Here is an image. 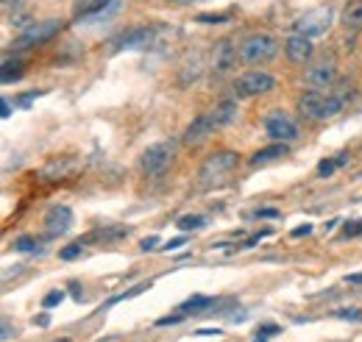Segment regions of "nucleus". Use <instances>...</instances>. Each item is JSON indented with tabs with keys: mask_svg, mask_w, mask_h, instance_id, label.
Masks as SVG:
<instances>
[{
	"mask_svg": "<svg viewBox=\"0 0 362 342\" xmlns=\"http://www.w3.org/2000/svg\"><path fill=\"white\" fill-rule=\"evenodd\" d=\"M343 103H345V92L323 95L318 89H309V92H304L298 98V111L307 120H329L343 109Z\"/></svg>",
	"mask_w": 362,
	"mask_h": 342,
	"instance_id": "obj_1",
	"label": "nucleus"
},
{
	"mask_svg": "<svg viewBox=\"0 0 362 342\" xmlns=\"http://www.w3.org/2000/svg\"><path fill=\"white\" fill-rule=\"evenodd\" d=\"M240 164V156L234 150H215L204 159V164L198 167V181L204 187H215L221 181H226Z\"/></svg>",
	"mask_w": 362,
	"mask_h": 342,
	"instance_id": "obj_2",
	"label": "nucleus"
},
{
	"mask_svg": "<svg viewBox=\"0 0 362 342\" xmlns=\"http://www.w3.org/2000/svg\"><path fill=\"white\" fill-rule=\"evenodd\" d=\"M240 62L248 64V67H259V64H268L276 53H279V39L270 37V34H251L240 42Z\"/></svg>",
	"mask_w": 362,
	"mask_h": 342,
	"instance_id": "obj_3",
	"label": "nucleus"
},
{
	"mask_svg": "<svg viewBox=\"0 0 362 342\" xmlns=\"http://www.w3.org/2000/svg\"><path fill=\"white\" fill-rule=\"evenodd\" d=\"M173 159H175V142H173V139H164V142H156V145L145 147L139 164H142V170H145V176L156 179V176H162L164 170L173 164Z\"/></svg>",
	"mask_w": 362,
	"mask_h": 342,
	"instance_id": "obj_4",
	"label": "nucleus"
},
{
	"mask_svg": "<svg viewBox=\"0 0 362 342\" xmlns=\"http://www.w3.org/2000/svg\"><path fill=\"white\" fill-rule=\"evenodd\" d=\"M331 17H334L331 6H320V9H312V12H304L301 17H295V23L290 28H293V34H301V37L312 39V37L326 34V28L331 26Z\"/></svg>",
	"mask_w": 362,
	"mask_h": 342,
	"instance_id": "obj_5",
	"label": "nucleus"
},
{
	"mask_svg": "<svg viewBox=\"0 0 362 342\" xmlns=\"http://www.w3.org/2000/svg\"><path fill=\"white\" fill-rule=\"evenodd\" d=\"M59 28H62V23H59V20L31 23V26H26V28H23V34H20V37H15L12 48H15V51H28V48H34V45H42V42H48V39H51Z\"/></svg>",
	"mask_w": 362,
	"mask_h": 342,
	"instance_id": "obj_6",
	"label": "nucleus"
},
{
	"mask_svg": "<svg viewBox=\"0 0 362 342\" xmlns=\"http://www.w3.org/2000/svg\"><path fill=\"white\" fill-rule=\"evenodd\" d=\"M265 134L273 139V142H295L298 139V125H295V120L287 114V111H282V109H273L268 117H265Z\"/></svg>",
	"mask_w": 362,
	"mask_h": 342,
	"instance_id": "obj_7",
	"label": "nucleus"
},
{
	"mask_svg": "<svg viewBox=\"0 0 362 342\" xmlns=\"http://www.w3.org/2000/svg\"><path fill=\"white\" fill-rule=\"evenodd\" d=\"M276 87V78L265 70H251L245 75L237 78L234 84V95L237 98H257V95H268L270 89Z\"/></svg>",
	"mask_w": 362,
	"mask_h": 342,
	"instance_id": "obj_8",
	"label": "nucleus"
},
{
	"mask_svg": "<svg viewBox=\"0 0 362 342\" xmlns=\"http://www.w3.org/2000/svg\"><path fill=\"white\" fill-rule=\"evenodd\" d=\"M215 128H218V123H215L212 111L198 114V117L184 128V134H181V142H184L187 147H198V145H204V142L215 134Z\"/></svg>",
	"mask_w": 362,
	"mask_h": 342,
	"instance_id": "obj_9",
	"label": "nucleus"
},
{
	"mask_svg": "<svg viewBox=\"0 0 362 342\" xmlns=\"http://www.w3.org/2000/svg\"><path fill=\"white\" fill-rule=\"evenodd\" d=\"M237 59H240V51L234 48L232 39L215 42V48H212V73H215V75H229V73L234 70Z\"/></svg>",
	"mask_w": 362,
	"mask_h": 342,
	"instance_id": "obj_10",
	"label": "nucleus"
},
{
	"mask_svg": "<svg viewBox=\"0 0 362 342\" xmlns=\"http://www.w3.org/2000/svg\"><path fill=\"white\" fill-rule=\"evenodd\" d=\"M334 78H337V67H334L331 59H323V62L304 70V84L312 87V89H326V87L334 84Z\"/></svg>",
	"mask_w": 362,
	"mask_h": 342,
	"instance_id": "obj_11",
	"label": "nucleus"
},
{
	"mask_svg": "<svg viewBox=\"0 0 362 342\" xmlns=\"http://www.w3.org/2000/svg\"><path fill=\"white\" fill-rule=\"evenodd\" d=\"M153 42V28H128L126 34H120L114 39V51H139V48H148Z\"/></svg>",
	"mask_w": 362,
	"mask_h": 342,
	"instance_id": "obj_12",
	"label": "nucleus"
},
{
	"mask_svg": "<svg viewBox=\"0 0 362 342\" xmlns=\"http://www.w3.org/2000/svg\"><path fill=\"white\" fill-rule=\"evenodd\" d=\"M284 53H287V59H290L293 64H307V62L312 59V53H315V45H312L309 37L293 34V37H287V42H284Z\"/></svg>",
	"mask_w": 362,
	"mask_h": 342,
	"instance_id": "obj_13",
	"label": "nucleus"
},
{
	"mask_svg": "<svg viewBox=\"0 0 362 342\" xmlns=\"http://www.w3.org/2000/svg\"><path fill=\"white\" fill-rule=\"evenodd\" d=\"M73 226V212L67 206H53L48 215H45V228H48V237H59V234H67Z\"/></svg>",
	"mask_w": 362,
	"mask_h": 342,
	"instance_id": "obj_14",
	"label": "nucleus"
},
{
	"mask_svg": "<svg viewBox=\"0 0 362 342\" xmlns=\"http://www.w3.org/2000/svg\"><path fill=\"white\" fill-rule=\"evenodd\" d=\"M282 156H287V142H273V145H268V147H262V150H257V153L251 156V167L276 161V159H282Z\"/></svg>",
	"mask_w": 362,
	"mask_h": 342,
	"instance_id": "obj_15",
	"label": "nucleus"
},
{
	"mask_svg": "<svg viewBox=\"0 0 362 342\" xmlns=\"http://www.w3.org/2000/svg\"><path fill=\"white\" fill-rule=\"evenodd\" d=\"M237 111H240L237 100H234V98H226V100H221V103L212 109V117H215V123H218V128H221V125H229V123H234Z\"/></svg>",
	"mask_w": 362,
	"mask_h": 342,
	"instance_id": "obj_16",
	"label": "nucleus"
},
{
	"mask_svg": "<svg viewBox=\"0 0 362 342\" xmlns=\"http://www.w3.org/2000/svg\"><path fill=\"white\" fill-rule=\"evenodd\" d=\"M343 26L351 31L362 28V0H351V3L343 9Z\"/></svg>",
	"mask_w": 362,
	"mask_h": 342,
	"instance_id": "obj_17",
	"label": "nucleus"
},
{
	"mask_svg": "<svg viewBox=\"0 0 362 342\" xmlns=\"http://www.w3.org/2000/svg\"><path fill=\"white\" fill-rule=\"evenodd\" d=\"M23 75V59H3V70H0V78H3V84H12Z\"/></svg>",
	"mask_w": 362,
	"mask_h": 342,
	"instance_id": "obj_18",
	"label": "nucleus"
},
{
	"mask_svg": "<svg viewBox=\"0 0 362 342\" xmlns=\"http://www.w3.org/2000/svg\"><path fill=\"white\" fill-rule=\"evenodd\" d=\"M201 64H204V59H201V53H196V56L184 64V73H181V84L198 81V75H201Z\"/></svg>",
	"mask_w": 362,
	"mask_h": 342,
	"instance_id": "obj_19",
	"label": "nucleus"
},
{
	"mask_svg": "<svg viewBox=\"0 0 362 342\" xmlns=\"http://www.w3.org/2000/svg\"><path fill=\"white\" fill-rule=\"evenodd\" d=\"M175 226H178L181 231H201V228L207 226V217H204V215H184V217L175 220Z\"/></svg>",
	"mask_w": 362,
	"mask_h": 342,
	"instance_id": "obj_20",
	"label": "nucleus"
},
{
	"mask_svg": "<svg viewBox=\"0 0 362 342\" xmlns=\"http://www.w3.org/2000/svg\"><path fill=\"white\" fill-rule=\"evenodd\" d=\"M215 300L212 298H207V295H196V298H190V300H184L178 306V312L181 314H187V312H201V309H209Z\"/></svg>",
	"mask_w": 362,
	"mask_h": 342,
	"instance_id": "obj_21",
	"label": "nucleus"
},
{
	"mask_svg": "<svg viewBox=\"0 0 362 342\" xmlns=\"http://www.w3.org/2000/svg\"><path fill=\"white\" fill-rule=\"evenodd\" d=\"M337 167H340V161H337V156H334V159H323V161L318 164V176H320V179H329V176L334 173V170H337Z\"/></svg>",
	"mask_w": 362,
	"mask_h": 342,
	"instance_id": "obj_22",
	"label": "nucleus"
},
{
	"mask_svg": "<svg viewBox=\"0 0 362 342\" xmlns=\"http://www.w3.org/2000/svg\"><path fill=\"white\" fill-rule=\"evenodd\" d=\"M279 331H282V328H279L276 323H265V325L257 328V342H268V339H270L273 334H279Z\"/></svg>",
	"mask_w": 362,
	"mask_h": 342,
	"instance_id": "obj_23",
	"label": "nucleus"
},
{
	"mask_svg": "<svg viewBox=\"0 0 362 342\" xmlns=\"http://www.w3.org/2000/svg\"><path fill=\"white\" fill-rule=\"evenodd\" d=\"M81 248H84V242L78 240V242H73V245H67V248H62V251H59V259H64V262H70V259H76V256H81Z\"/></svg>",
	"mask_w": 362,
	"mask_h": 342,
	"instance_id": "obj_24",
	"label": "nucleus"
},
{
	"mask_svg": "<svg viewBox=\"0 0 362 342\" xmlns=\"http://www.w3.org/2000/svg\"><path fill=\"white\" fill-rule=\"evenodd\" d=\"M15 248H17L20 253H34V251H37V240H34V237H20V240L15 242Z\"/></svg>",
	"mask_w": 362,
	"mask_h": 342,
	"instance_id": "obj_25",
	"label": "nucleus"
},
{
	"mask_svg": "<svg viewBox=\"0 0 362 342\" xmlns=\"http://www.w3.org/2000/svg\"><path fill=\"white\" fill-rule=\"evenodd\" d=\"M62 300H64V292H62V289H53V292H48V295L42 298V306H45V309H53V306H59Z\"/></svg>",
	"mask_w": 362,
	"mask_h": 342,
	"instance_id": "obj_26",
	"label": "nucleus"
},
{
	"mask_svg": "<svg viewBox=\"0 0 362 342\" xmlns=\"http://www.w3.org/2000/svg\"><path fill=\"white\" fill-rule=\"evenodd\" d=\"M198 23H204V26H218V23H226L229 20V15L223 12V15H198L196 17Z\"/></svg>",
	"mask_w": 362,
	"mask_h": 342,
	"instance_id": "obj_27",
	"label": "nucleus"
},
{
	"mask_svg": "<svg viewBox=\"0 0 362 342\" xmlns=\"http://www.w3.org/2000/svg\"><path fill=\"white\" fill-rule=\"evenodd\" d=\"M40 95H42V89H34V92H28V95H20V98H17V106H23V109H26V106H31Z\"/></svg>",
	"mask_w": 362,
	"mask_h": 342,
	"instance_id": "obj_28",
	"label": "nucleus"
},
{
	"mask_svg": "<svg viewBox=\"0 0 362 342\" xmlns=\"http://www.w3.org/2000/svg\"><path fill=\"white\" fill-rule=\"evenodd\" d=\"M359 234H362V220L345 223V237H359Z\"/></svg>",
	"mask_w": 362,
	"mask_h": 342,
	"instance_id": "obj_29",
	"label": "nucleus"
},
{
	"mask_svg": "<svg viewBox=\"0 0 362 342\" xmlns=\"http://www.w3.org/2000/svg\"><path fill=\"white\" fill-rule=\"evenodd\" d=\"M181 245H187V237H175V240H170L167 245H162V251H178Z\"/></svg>",
	"mask_w": 362,
	"mask_h": 342,
	"instance_id": "obj_30",
	"label": "nucleus"
},
{
	"mask_svg": "<svg viewBox=\"0 0 362 342\" xmlns=\"http://www.w3.org/2000/svg\"><path fill=\"white\" fill-rule=\"evenodd\" d=\"M181 320H184V314L178 312V314H173V317H159L156 325H175V323H181Z\"/></svg>",
	"mask_w": 362,
	"mask_h": 342,
	"instance_id": "obj_31",
	"label": "nucleus"
},
{
	"mask_svg": "<svg viewBox=\"0 0 362 342\" xmlns=\"http://www.w3.org/2000/svg\"><path fill=\"white\" fill-rule=\"evenodd\" d=\"M337 317H343V320H359L362 314H359L356 309H340V312H337Z\"/></svg>",
	"mask_w": 362,
	"mask_h": 342,
	"instance_id": "obj_32",
	"label": "nucleus"
},
{
	"mask_svg": "<svg viewBox=\"0 0 362 342\" xmlns=\"http://www.w3.org/2000/svg\"><path fill=\"white\" fill-rule=\"evenodd\" d=\"M156 242H159L156 237H145V240L139 242V248H142V251H153V248H156Z\"/></svg>",
	"mask_w": 362,
	"mask_h": 342,
	"instance_id": "obj_33",
	"label": "nucleus"
},
{
	"mask_svg": "<svg viewBox=\"0 0 362 342\" xmlns=\"http://www.w3.org/2000/svg\"><path fill=\"white\" fill-rule=\"evenodd\" d=\"M254 217H279V212L276 209H257Z\"/></svg>",
	"mask_w": 362,
	"mask_h": 342,
	"instance_id": "obj_34",
	"label": "nucleus"
},
{
	"mask_svg": "<svg viewBox=\"0 0 362 342\" xmlns=\"http://www.w3.org/2000/svg\"><path fill=\"white\" fill-rule=\"evenodd\" d=\"M15 336V331H12V323L9 320H3V342H9Z\"/></svg>",
	"mask_w": 362,
	"mask_h": 342,
	"instance_id": "obj_35",
	"label": "nucleus"
},
{
	"mask_svg": "<svg viewBox=\"0 0 362 342\" xmlns=\"http://www.w3.org/2000/svg\"><path fill=\"white\" fill-rule=\"evenodd\" d=\"M196 334H201V336H218V334H221V328H198Z\"/></svg>",
	"mask_w": 362,
	"mask_h": 342,
	"instance_id": "obj_36",
	"label": "nucleus"
},
{
	"mask_svg": "<svg viewBox=\"0 0 362 342\" xmlns=\"http://www.w3.org/2000/svg\"><path fill=\"white\" fill-rule=\"evenodd\" d=\"M0 114H3V120L12 117V100L9 98H3V111H0Z\"/></svg>",
	"mask_w": 362,
	"mask_h": 342,
	"instance_id": "obj_37",
	"label": "nucleus"
},
{
	"mask_svg": "<svg viewBox=\"0 0 362 342\" xmlns=\"http://www.w3.org/2000/svg\"><path fill=\"white\" fill-rule=\"evenodd\" d=\"M309 231H312V226H298V228H293V237H304Z\"/></svg>",
	"mask_w": 362,
	"mask_h": 342,
	"instance_id": "obj_38",
	"label": "nucleus"
},
{
	"mask_svg": "<svg viewBox=\"0 0 362 342\" xmlns=\"http://www.w3.org/2000/svg\"><path fill=\"white\" fill-rule=\"evenodd\" d=\"M34 323H40V325H48V323H51V317H48V314H42V317H37Z\"/></svg>",
	"mask_w": 362,
	"mask_h": 342,
	"instance_id": "obj_39",
	"label": "nucleus"
},
{
	"mask_svg": "<svg viewBox=\"0 0 362 342\" xmlns=\"http://www.w3.org/2000/svg\"><path fill=\"white\" fill-rule=\"evenodd\" d=\"M348 284H362V276H348Z\"/></svg>",
	"mask_w": 362,
	"mask_h": 342,
	"instance_id": "obj_40",
	"label": "nucleus"
}]
</instances>
